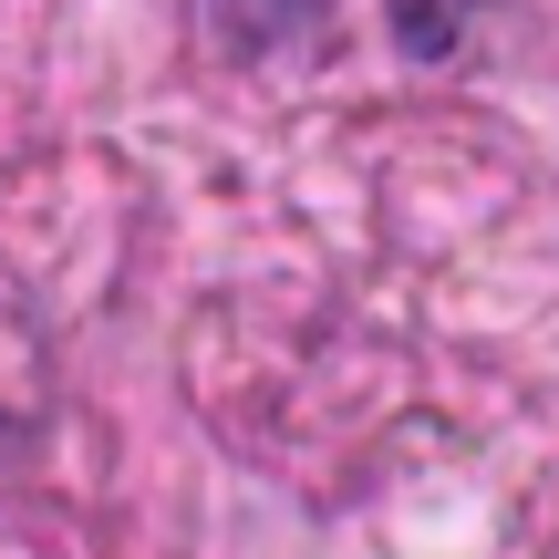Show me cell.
<instances>
[{
	"mask_svg": "<svg viewBox=\"0 0 559 559\" xmlns=\"http://www.w3.org/2000/svg\"><path fill=\"white\" fill-rule=\"evenodd\" d=\"M332 11L342 0H198V32L228 62H280V52H321Z\"/></svg>",
	"mask_w": 559,
	"mask_h": 559,
	"instance_id": "6da1fadb",
	"label": "cell"
},
{
	"mask_svg": "<svg viewBox=\"0 0 559 559\" xmlns=\"http://www.w3.org/2000/svg\"><path fill=\"white\" fill-rule=\"evenodd\" d=\"M477 11H487V0H383V21H394V41H404L415 62H445Z\"/></svg>",
	"mask_w": 559,
	"mask_h": 559,
	"instance_id": "7a4b0ae2",
	"label": "cell"
},
{
	"mask_svg": "<svg viewBox=\"0 0 559 559\" xmlns=\"http://www.w3.org/2000/svg\"><path fill=\"white\" fill-rule=\"evenodd\" d=\"M11 456H21V425H11V415H0V466H11Z\"/></svg>",
	"mask_w": 559,
	"mask_h": 559,
	"instance_id": "3957f363",
	"label": "cell"
}]
</instances>
